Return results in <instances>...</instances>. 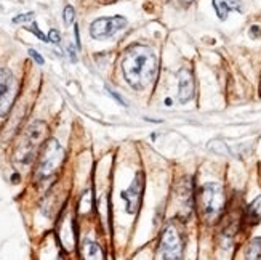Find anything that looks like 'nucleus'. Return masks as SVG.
<instances>
[{
    "label": "nucleus",
    "mask_w": 261,
    "mask_h": 260,
    "mask_svg": "<svg viewBox=\"0 0 261 260\" xmlns=\"http://www.w3.org/2000/svg\"><path fill=\"white\" fill-rule=\"evenodd\" d=\"M122 73L135 90L149 85L157 74V56L146 45H132L122 58Z\"/></svg>",
    "instance_id": "obj_1"
},
{
    "label": "nucleus",
    "mask_w": 261,
    "mask_h": 260,
    "mask_svg": "<svg viewBox=\"0 0 261 260\" xmlns=\"http://www.w3.org/2000/svg\"><path fill=\"white\" fill-rule=\"evenodd\" d=\"M48 132L47 124L42 121L32 122L26 129L24 135L21 137V141L15 153V161L21 166H28L34 161L37 154V150L40 148L42 141L45 140V135Z\"/></svg>",
    "instance_id": "obj_2"
},
{
    "label": "nucleus",
    "mask_w": 261,
    "mask_h": 260,
    "mask_svg": "<svg viewBox=\"0 0 261 260\" xmlns=\"http://www.w3.org/2000/svg\"><path fill=\"white\" fill-rule=\"evenodd\" d=\"M64 161V150L63 146L56 141V140H48L45 143L40 159H39V166L36 171V182L39 185L50 182L51 178H55L56 172L60 171V167Z\"/></svg>",
    "instance_id": "obj_3"
},
{
    "label": "nucleus",
    "mask_w": 261,
    "mask_h": 260,
    "mask_svg": "<svg viewBox=\"0 0 261 260\" xmlns=\"http://www.w3.org/2000/svg\"><path fill=\"white\" fill-rule=\"evenodd\" d=\"M199 202L202 214L207 220H217L221 212L224 210L226 198L223 193V188L218 183H205L200 190Z\"/></svg>",
    "instance_id": "obj_4"
},
{
    "label": "nucleus",
    "mask_w": 261,
    "mask_h": 260,
    "mask_svg": "<svg viewBox=\"0 0 261 260\" xmlns=\"http://www.w3.org/2000/svg\"><path fill=\"white\" fill-rule=\"evenodd\" d=\"M161 255L164 260H183V238L175 225H168L162 231Z\"/></svg>",
    "instance_id": "obj_5"
},
{
    "label": "nucleus",
    "mask_w": 261,
    "mask_h": 260,
    "mask_svg": "<svg viewBox=\"0 0 261 260\" xmlns=\"http://www.w3.org/2000/svg\"><path fill=\"white\" fill-rule=\"evenodd\" d=\"M18 95V82L8 69L0 67V117H5Z\"/></svg>",
    "instance_id": "obj_6"
},
{
    "label": "nucleus",
    "mask_w": 261,
    "mask_h": 260,
    "mask_svg": "<svg viewBox=\"0 0 261 260\" xmlns=\"http://www.w3.org/2000/svg\"><path fill=\"white\" fill-rule=\"evenodd\" d=\"M127 26V19L123 16H111V18H98L90 26V36L93 39H108L116 32L122 31Z\"/></svg>",
    "instance_id": "obj_7"
},
{
    "label": "nucleus",
    "mask_w": 261,
    "mask_h": 260,
    "mask_svg": "<svg viewBox=\"0 0 261 260\" xmlns=\"http://www.w3.org/2000/svg\"><path fill=\"white\" fill-rule=\"evenodd\" d=\"M144 193V175L143 172H138L133 180V183L125 190L122 191V199L125 201L127 204V212L128 214H136L141 206V199Z\"/></svg>",
    "instance_id": "obj_8"
},
{
    "label": "nucleus",
    "mask_w": 261,
    "mask_h": 260,
    "mask_svg": "<svg viewBox=\"0 0 261 260\" xmlns=\"http://www.w3.org/2000/svg\"><path fill=\"white\" fill-rule=\"evenodd\" d=\"M194 97V77L188 67L178 71V98L181 103H188Z\"/></svg>",
    "instance_id": "obj_9"
},
{
    "label": "nucleus",
    "mask_w": 261,
    "mask_h": 260,
    "mask_svg": "<svg viewBox=\"0 0 261 260\" xmlns=\"http://www.w3.org/2000/svg\"><path fill=\"white\" fill-rule=\"evenodd\" d=\"M213 8L221 21L228 18L229 11H242L241 0H213Z\"/></svg>",
    "instance_id": "obj_10"
},
{
    "label": "nucleus",
    "mask_w": 261,
    "mask_h": 260,
    "mask_svg": "<svg viewBox=\"0 0 261 260\" xmlns=\"http://www.w3.org/2000/svg\"><path fill=\"white\" fill-rule=\"evenodd\" d=\"M81 254L84 260H103V251H101V247L90 240L84 241L81 247Z\"/></svg>",
    "instance_id": "obj_11"
},
{
    "label": "nucleus",
    "mask_w": 261,
    "mask_h": 260,
    "mask_svg": "<svg viewBox=\"0 0 261 260\" xmlns=\"http://www.w3.org/2000/svg\"><path fill=\"white\" fill-rule=\"evenodd\" d=\"M245 258L247 260H261V238H256L248 244Z\"/></svg>",
    "instance_id": "obj_12"
},
{
    "label": "nucleus",
    "mask_w": 261,
    "mask_h": 260,
    "mask_svg": "<svg viewBox=\"0 0 261 260\" xmlns=\"http://www.w3.org/2000/svg\"><path fill=\"white\" fill-rule=\"evenodd\" d=\"M247 216L253 222H259L261 220V196L256 198L250 206L247 209Z\"/></svg>",
    "instance_id": "obj_13"
},
{
    "label": "nucleus",
    "mask_w": 261,
    "mask_h": 260,
    "mask_svg": "<svg viewBox=\"0 0 261 260\" xmlns=\"http://www.w3.org/2000/svg\"><path fill=\"white\" fill-rule=\"evenodd\" d=\"M28 31H31L32 34H36V36L42 40V42H50L48 40V37L47 36H45V34L39 29V26H37V22H31V26L28 28Z\"/></svg>",
    "instance_id": "obj_14"
},
{
    "label": "nucleus",
    "mask_w": 261,
    "mask_h": 260,
    "mask_svg": "<svg viewBox=\"0 0 261 260\" xmlns=\"http://www.w3.org/2000/svg\"><path fill=\"white\" fill-rule=\"evenodd\" d=\"M74 18H75V10L71 5H67L64 8V22H66L67 26H69V25H72Z\"/></svg>",
    "instance_id": "obj_15"
},
{
    "label": "nucleus",
    "mask_w": 261,
    "mask_h": 260,
    "mask_svg": "<svg viewBox=\"0 0 261 260\" xmlns=\"http://www.w3.org/2000/svg\"><path fill=\"white\" fill-rule=\"evenodd\" d=\"M34 19V13H24V15H18L13 18V22H28V21H32Z\"/></svg>",
    "instance_id": "obj_16"
},
{
    "label": "nucleus",
    "mask_w": 261,
    "mask_h": 260,
    "mask_svg": "<svg viewBox=\"0 0 261 260\" xmlns=\"http://www.w3.org/2000/svg\"><path fill=\"white\" fill-rule=\"evenodd\" d=\"M48 40H50L51 43L60 45V42H61V36H60V32L56 31V29H51V31H50V34H48Z\"/></svg>",
    "instance_id": "obj_17"
},
{
    "label": "nucleus",
    "mask_w": 261,
    "mask_h": 260,
    "mask_svg": "<svg viewBox=\"0 0 261 260\" xmlns=\"http://www.w3.org/2000/svg\"><path fill=\"white\" fill-rule=\"evenodd\" d=\"M28 53H29V56H31V58H32L34 61H36L37 64H40V66H42V64L45 63V61H43V58H42V56L39 55V52H37V50L29 49V52H28Z\"/></svg>",
    "instance_id": "obj_18"
},
{
    "label": "nucleus",
    "mask_w": 261,
    "mask_h": 260,
    "mask_svg": "<svg viewBox=\"0 0 261 260\" xmlns=\"http://www.w3.org/2000/svg\"><path fill=\"white\" fill-rule=\"evenodd\" d=\"M250 37H252V39L261 37V28H259V26H252V28H250Z\"/></svg>",
    "instance_id": "obj_19"
},
{
    "label": "nucleus",
    "mask_w": 261,
    "mask_h": 260,
    "mask_svg": "<svg viewBox=\"0 0 261 260\" xmlns=\"http://www.w3.org/2000/svg\"><path fill=\"white\" fill-rule=\"evenodd\" d=\"M109 93H111L112 97H114V98H116V100L119 101L120 105H123V106H125V101H123V100H122V98H120V97H119V95L116 93V92H112V90H109Z\"/></svg>",
    "instance_id": "obj_20"
},
{
    "label": "nucleus",
    "mask_w": 261,
    "mask_h": 260,
    "mask_svg": "<svg viewBox=\"0 0 261 260\" xmlns=\"http://www.w3.org/2000/svg\"><path fill=\"white\" fill-rule=\"evenodd\" d=\"M74 31H75V42H77V47L81 49V39H79V28L75 26V29H74Z\"/></svg>",
    "instance_id": "obj_21"
},
{
    "label": "nucleus",
    "mask_w": 261,
    "mask_h": 260,
    "mask_svg": "<svg viewBox=\"0 0 261 260\" xmlns=\"http://www.w3.org/2000/svg\"><path fill=\"white\" fill-rule=\"evenodd\" d=\"M173 2H176V4H181V5H189L192 0H173Z\"/></svg>",
    "instance_id": "obj_22"
}]
</instances>
